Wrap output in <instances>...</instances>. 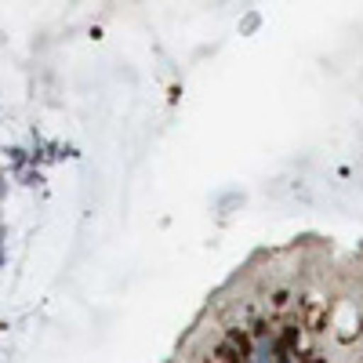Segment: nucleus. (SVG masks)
Wrapping results in <instances>:
<instances>
[{"mask_svg":"<svg viewBox=\"0 0 363 363\" xmlns=\"http://www.w3.org/2000/svg\"><path fill=\"white\" fill-rule=\"evenodd\" d=\"M251 359V342L240 330H229L222 338V345L215 349V363H247Z\"/></svg>","mask_w":363,"mask_h":363,"instance_id":"nucleus-1","label":"nucleus"},{"mask_svg":"<svg viewBox=\"0 0 363 363\" xmlns=\"http://www.w3.org/2000/svg\"><path fill=\"white\" fill-rule=\"evenodd\" d=\"M306 363H323V359H320V356H313V359H306Z\"/></svg>","mask_w":363,"mask_h":363,"instance_id":"nucleus-2","label":"nucleus"}]
</instances>
